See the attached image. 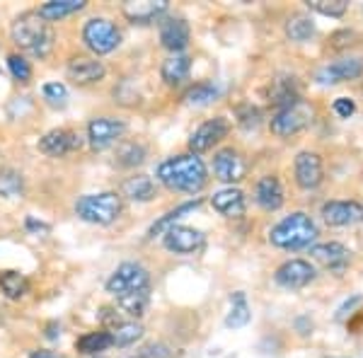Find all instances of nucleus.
I'll return each instance as SVG.
<instances>
[{
	"label": "nucleus",
	"instance_id": "nucleus-31",
	"mask_svg": "<svg viewBox=\"0 0 363 358\" xmlns=\"http://www.w3.org/2000/svg\"><path fill=\"white\" fill-rule=\"evenodd\" d=\"M0 291L10 301H20V298H25L29 293L27 276L20 272H3L0 274Z\"/></svg>",
	"mask_w": 363,
	"mask_h": 358
},
{
	"label": "nucleus",
	"instance_id": "nucleus-13",
	"mask_svg": "<svg viewBox=\"0 0 363 358\" xmlns=\"http://www.w3.org/2000/svg\"><path fill=\"white\" fill-rule=\"evenodd\" d=\"M162 245H165V250L172 252V254H179V257L194 254L203 245V233L189 225H172L162 235Z\"/></svg>",
	"mask_w": 363,
	"mask_h": 358
},
{
	"label": "nucleus",
	"instance_id": "nucleus-1",
	"mask_svg": "<svg viewBox=\"0 0 363 358\" xmlns=\"http://www.w3.org/2000/svg\"><path fill=\"white\" fill-rule=\"evenodd\" d=\"M157 179L165 184L169 191L179 194H199L208 181V169L203 160L194 152H184V155H172L157 165Z\"/></svg>",
	"mask_w": 363,
	"mask_h": 358
},
{
	"label": "nucleus",
	"instance_id": "nucleus-15",
	"mask_svg": "<svg viewBox=\"0 0 363 358\" xmlns=\"http://www.w3.org/2000/svg\"><path fill=\"white\" fill-rule=\"evenodd\" d=\"M80 148H83V138H80V133L70 131V128H54V131L44 133L39 138V150L49 157H63Z\"/></svg>",
	"mask_w": 363,
	"mask_h": 358
},
{
	"label": "nucleus",
	"instance_id": "nucleus-38",
	"mask_svg": "<svg viewBox=\"0 0 363 358\" xmlns=\"http://www.w3.org/2000/svg\"><path fill=\"white\" fill-rule=\"evenodd\" d=\"M8 68L17 83H29V80H32V66H29V61L22 54H10Z\"/></svg>",
	"mask_w": 363,
	"mask_h": 358
},
{
	"label": "nucleus",
	"instance_id": "nucleus-16",
	"mask_svg": "<svg viewBox=\"0 0 363 358\" xmlns=\"http://www.w3.org/2000/svg\"><path fill=\"white\" fill-rule=\"evenodd\" d=\"M247 172V162L240 155V150L235 148H223L213 155V174L216 179H220L223 184H235V181L245 179Z\"/></svg>",
	"mask_w": 363,
	"mask_h": 358
},
{
	"label": "nucleus",
	"instance_id": "nucleus-22",
	"mask_svg": "<svg viewBox=\"0 0 363 358\" xmlns=\"http://www.w3.org/2000/svg\"><path fill=\"white\" fill-rule=\"evenodd\" d=\"M255 201L257 206H262L264 211H279L284 206V186H281L279 177L274 174H264L259 181L255 184Z\"/></svg>",
	"mask_w": 363,
	"mask_h": 358
},
{
	"label": "nucleus",
	"instance_id": "nucleus-7",
	"mask_svg": "<svg viewBox=\"0 0 363 358\" xmlns=\"http://www.w3.org/2000/svg\"><path fill=\"white\" fill-rule=\"evenodd\" d=\"M310 121H313V109H310L308 104L301 99V102L294 104V107L274 111L269 126H272L274 136L291 138V136H298L301 131H306V128L310 126Z\"/></svg>",
	"mask_w": 363,
	"mask_h": 358
},
{
	"label": "nucleus",
	"instance_id": "nucleus-9",
	"mask_svg": "<svg viewBox=\"0 0 363 358\" xmlns=\"http://www.w3.org/2000/svg\"><path fill=\"white\" fill-rule=\"evenodd\" d=\"M126 124L114 116H97L87 124V143L92 150H104L124 136Z\"/></svg>",
	"mask_w": 363,
	"mask_h": 358
},
{
	"label": "nucleus",
	"instance_id": "nucleus-20",
	"mask_svg": "<svg viewBox=\"0 0 363 358\" xmlns=\"http://www.w3.org/2000/svg\"><path fill=\"white\" fill-rule=\"evenodd\" d=\"M310 257L327 267L330 272H342L351 259V252L344 247L342 242H320L310 245Z\"/></svg>",
	"mask_w": 363,
	"mask_h": 358
},
{
	"label": "nucleus",
	"instance_id": "nucleus-12",
	"mask_svg": "<svg viewBox=\"0 0 363 358\" xmlns=\"http://www.w3.org/2000/svg\"><path fill=\"white\" fill-rule=\"evenodd\" d=\"M294 177H296V184L306 191H313L318 189L325 179V167H322V157L318 152L313 150H303L296 155V162H294Z\"/></svg>",
	"mask_w": 363,
	"mask_h": 358
},
{
	"label": "nucleus",
	"instance_id": "nucleus-19",
	"mask_svg": "<svg viewBox=\"0 0 363 358\" xmlns=\"http://www.w3.org/2000/svg\"><path fill=\"white\" fill-rule=\"evenodd\" d=\"M121 13L133 25H148L167 13V0H131V3H124Z\"/></svg>",
	"mask_w": 363,
	"mask_h": 358
},
{
	"label": "nucleus",
	"instance_id": "nucleus-47",
	"mask_svg": "<svg viewBox=\"0 0 363 358\" xmlns=\"http://www.w3.org/2000/svg\"><path fill=\"white\" fill-rule=\"evenodd\" d=\"M131 358H140V356H131Z\"/></svg>",
	"mask_w": 363,
	"mask_h": 358
},
{
	"label": "nucleus",
	"instance_id": "nucleus-8",
	"mask_svg": "<svg viewBox=\"0 0 363 358\" xmlns=\"http://www.w3.org/2000/svg\"><path fill=\"white\" fill-rule=\"evenodd\" d=\"M363 75V58L359 56H347L339 58L335 63H327L315 73V80L320 85H337V83H351L359 80Z\"/></svg>",
	"mask_w": 363,
	"mask_h": 358
},
{
	"label": "nucleus",
	"instance_id": "nucleus-36",
	"mask_svg": "<svg viewBox=\"0 0 363 358\" xmlns=\"http://www.w3.org/2000/svg\"><path fill=\"white\" fill-rule=\"evenodd\" d=\"M145 160V148L136 140H126L116 148V165L119 167H136Z\"/></svg>",
	"mask_w": 363,
	"mask_h": 358
},
{
	"label": "nucleus",
	"instance_id": "nucleus-45",
	"mask_svg": "<svg viewBox=\"0 0 363 358\" xmlns=\"http://www.w3.org/2000/svg\"><path fill=\"white\" fill-rule=\"evenodd\" d=\"M29 358H61L56 354V351H49V349H37L29 354Z\"/></svg>",
	"mask_w": 363,
	"mask_h": 358
},
{
	"label": "nucleus",
	"instance_id": "nucleus-44",
	"mask_svg": "<svg viewBox=\"0 0 363 358\" xmlns=\"http://www.w3.org/2000/svg\"><path fill=\"white\" fill-rule=\"evenodd\" d=\"M363 301V298L361 296H354V298H351V301H347V303H344L342 305V308H339L337 310V320H342V317H347L349 313H351V310H354L356 308V305H359Z\"/></svg>",
	"mask_w": 363,
	"mask_h": 358
},
{
	"label": "nucleus",
	"instance_id": "nucleus-27",
	"mask_svg": "<svg viewBox=\"0 0 363 358\" xmlns=\"http://www.w3.org/2000/svg\"><path fill=\"white\" fill-rule=\"evenodd\" d=\"M201 206V201L199 198H194V201H186V203H179V206H174L172 211H167L162 218H157L153 225H150V230H148V237H155V235H165L169 228L172 225H177V220L179 218H184V216H189V213H194V211Z\"/></svg>",
	"mask_w": 363,
	"mask_h": 358
},
{
	"label": "nucleus",
	"instance_id": "nucleus-10",
	"mask_svg": "<svg viewBox=\"0 0 363 358\" xmlns=\"http://www.w3.org/2000/svg\"><path fill=\"white\" fill-rule=\"evenodd\" d=\"M228 133H230V124H228L225 116H213V119L203 121L189 136V152L201 155V152L211 150L213 145H218Z\"/></svg>",
	"mask_w": 363,
	"mask_h": 358
},
{
	"label": "nucleus",
	"instance_id": "nucleus-42",
	"mask_svg": "<svg viewBox=\"0 0 363 358\" xmlns=\"http://www.w3.org/2000/svg\"><path fill=\"white\" fill-rule=\"evenodd\" d=\"M140 358H172V351L165 344H148L140 349Z\"/></svg>",
	"mask_w": 363,
	"mask_h": 358
},
{
	"label": "nucleus",
	"instance_id": "nucleus-29",
	"mask_svg": "<svg viewBox=\"0 0 363 358\" xmlns=\"http://www.w3.org/2000/svg\"><path fill=\"white\" fill-rule=\"evenodd\" d=\"M252 313H250V303L247 296L242 291L233 293L230 296V313L225 315V327L228 330H240V327L250 325Z\"/></svg>",
	"mask_w": 363,
	"mask_h": 358
},
{
	"label": "nucleus",
	"instance_id": "nucleus-35",
	"mask_svg": "<svg viewBox=\"0 0 363 358\" xmlns=\"http://www.w3.org/2000/svg\"><path fill=\"white\" fill-rule=\"evenodd\" d=\"M22 194H25V177L13 167L0 169V196L20 198Z\"/></svg>",
	"mask_w": 363,
	"mask_h": 358
},
{
	"label": "nucleus",
	"instance_id": "nucleus-34",
	"mask_svg": "<svg viewBox=\"0 0 363 358\" xmlns=\"http://www.w3.org/2000/svg\"><path fill=\"white\" fill-rule=\"evenodd\" d=\"M313 34H315V22L306 15L289 17V22H286V37H289L291 42L303 44V42H308Z\"/></svg>",
	"mask_w": 363,
	"mask_h": 358
},
{
	"label": "nucleus",
	"instance_id": "nucleus-26",
	"mask_svg": "<svg viewBox=\"0 0 363 358\" xmlns=\"http://www.w3.org/2000/svg\"><path fill=\"white\" fill-rule=\"evenodd\" d=\"M85 8V0H49L37 10V15L46 22H58L66 17L80 13Z\"/></svg>",
	"mask_w": 363,
	"mask_h": 358
},
{
	"label": "nucleus",
	"instance_id": "nucleus-32",
	"mask_svg": "<svg viewBox=\"0 0 363 358\" xmlns=\"http://www.w3.org/2000/svg\"><path fill=\"white\" fill-rule=\"evenodd\" d=\"M112 334V342L114 346H119V349H124V346H131L136 344L140 337H143V325L140 322H119V325H114L112 330H107Z\"/></svg>",
	"mask_w": 363,
	"mask_h": 358
},
{
	"label": "nucleus",
	"instance_id": "nucleus-24",
	"mask_svg": "<svg viewBox=\"0 0 363 358\" xmlns=\"http://www.w3.org/2000/svg\"><path fill=\"white\" fill-rule=\"evenodd\" d=\"M191 73V58L186 54H172L162 61L160 66V78L162 83L169 85V87H177L189 78Z\"/></svg>",
	"mask_w": 363,
	"mask_h": 358
},
{
	"label": "nucleus",
	"instance_id": "nucleus-30",
	"mask_svg": "<svg viewBox=\"0 0 363 358\" xmlns=\"http://www.w3.org/2000/svg\"><path fill=\"white\" fill-rule=\"evenodd\" d=\"M119 308L124 310L128 317L138 320L143 317V313L148 310V303H150V289H140V291H131V293H124V296L116 298Z\"/></svg>",
	"mask_w": 363,
	"mask_h": 358
},
{
	"label": "nucleus",
	"instance_id": "nucleus-39",
	"mask_svg": "<svg viewBox=\"0 0 363 358\" xmlns=\"http://www.w3.org/2000/svg\"><path fill=\"white\" fill-rule=\"evenodd\" d=\"M259 109L252 107V104H245V107H238V124L242 128H257L259 126Z\"/></svg>",
	"mask_w": 363,
	"mask_h": 358
},
{
	"label": "nucleus",
	"instance_id": "nucleus-6",
	"mask_svg": "<svg viewBox=\"0 0 363 358\" xmlns=\"http://www.w3.org/2000/svg\"><path fill=\"white\" fill-rule=\"evenodd\" d=\"M104 289H107V293H112L114 298L124 296V293H131V291L150 289V274L143 264L124 262L112 272L107 284H104Z\"/></svg>",
	"mask_w": 363,
	"mask_h": 358
},
{
	"label": "nucleus",
	"instance_id": "nucleus-40",
	"mask_svg": "<svg viewBox=\"0 0 363 358\" xmlns=\"http://www.w3.org/2000/svg\"><path fill=\"white\" fill-rule=\"evenodd\" d=\"M42 92H44V97L49 99L51 104H63V102H66V97H68V90H66V85H63V83H46L42 87Z\"/></svg>",
	"mask_w": 363,
	"mask_h": 358
},
{
	"label": "nucleus",
	"instance_id": "nucleus-43",
	"mask_svg": "<svg viewBox=\"0 0 363 358\" xmlns=\"http://www.w3.org/2000/svg\"><path fill=\"white\" fill-rule=\"evenodd\" d=\"M25 228H27L29 233H34V235H46V233H49V225H46V223L34 220V218H27Z\"/></svg>",
	"mask_w": 363,
	"mask_h": 358
},
{
	"label": "nucleus",
	"instance_id": "nucleus-5",
	"mask_svg": "<svg viewBox=\"0 0 363 358\" xmlns=\"http://www.w3.org/2000/svg\"><path fill=\"white\" fill-rule=\"evenodd\" d=\"M83 42L95 56H104L121 44V32L107 17H92L83 27Z\"/></svg>",
	"mask_w": 363,
	"mask_h": 358
},
{
	"label": "nucleus",
	"instance_id": "nucleus-46",
	"mask_svg": "<svg viewBox=\"0 0 363 358\" xmlns=\"http://www.w3.org/2000/svg\"><path fill=\"white\" fill-rule=\"evenodd\" d=\"M58 334H61V327H58V322H51V325L46 327V339H58Z\"/></svg>",
	"mask_w": 363,
	"mask_h": 358
},
{
	"label": "nucleus",
	"instance_id": "nucleus-23",
	"mask_svg": "<svg viewBox=\"0 0 363 358\" xmlns=\"http://www.w3.org/2000/svg\"><path fill=\"white\" fill-rule=\"evenodd\" d=\"M269 102L279 109L294 107L301 102V90H298V80L296 78H277L269 85Z\"/></svg>",
	"mask_w": 363,
	"mask_h": 358
},
{
	"label": "nucleus",
	"instance_id": "nucleus-14",
	"mask_svg": "<svg viewBox=\"0 0 363 358\" xmlns=\"http://www.w3.org/2000/svg\"><path fill=\"white\" fill-rule=\"evenodd\" d=\"M66 75L73 85L85 87V85H95L99 80H104L107 68H104L102 61H97V56H75L68 61Z\"/></svg>",
	"mask_w": 363,
	"mask_h": 358
},
{
	"label": "nucleus",
	"instance_id": "nucleus-4",
	"mask_svg": "<svg viewBox=\"0 0 363 358\" xmlns=\"http://www.w3.org/2000/svg\"><path fill=\"white\" fill-rule=\"evenodd\" d=\"M124 211V201L116 191L87 194L75 201V216L90 225H112Z\"/></svg>",
	"mask_w": 363,
	"mask_h": 358
},
{
	"label": "nucleus",
	"instance_id": "nucleus-11",
	"mask_svg": "<svg viewBox=\"0 0 363 358\" xmlns=\"http://www.w3.org/2000/svg\"><path fill=\"white\" fill-rule=\"evenodd\" d=\"M315 267L306 259H289L284 262L274 274V281L286 291H301L306 289L308 284L315 281Z\"/></svg>",
	"mask_w": 363,
	"mask_h": 358
},
{
	"label": "nucleus",
	"instance_id": "nucleus-2",
	"mask_svg": "<svg viewBox=\"0 0 363 358\" xmlns=\"http://www.w3.org/2000/svg\"><path fill=\"white\" fill-rule=\"evenodd\" d=\"M10 37H13L15 46L25 54L34 58H46L54 49V29L46 20L37 15V10H29L15 17L13 27H10Z\"/></svg>",
	"mask_w": 363,
	"mask_h": 358
},
{
	"label": "nucleus",
	"instance_id": "nucleus-17",
	"mask_svg": "<svg viewBox=\"0 0 363 358\" xmlns=\"http://www.w3.org/2000/svg\"><path fill=\"white\" fill-rule=\"evenodd\" d=\"M322 220L332 228H344V225H354V223L363 220V206L359 201H327L322 203Z\"/></svg>",
	"mask_w": 363,
	"mask_h": 358
},
{
	"label": "nucleus",
	"instance_id": "nucleus-3",
	"mask_svg": "<svg viewBox=\"0 0 363 358\" xmlns=\"http://www.w3.org/2000/svg\"><path fill=\"white\" fill-rule=\"evenodd\" d=\"M320 235L315 220L310 218L303 211H296V213L286 216L284 220H279L277 225L269 230V242L279 250H306L315 242V237Z\"/></svg>",
	"mask_w": 363,
	"mask_h": 358
},
{
	"label": "nucleus",
	"instance_id": "nucleus-21",
	"mask_svg": "<svg viewBox=\"0 0 363 358\" xmlns=\"http://www.w3.org/2000/svg\"><path fill=\"white\" fill-rule=\"evenodd\" d=\"M211 206L225 218H240L247 208V201H245V194L238 186H225V189L216 191L211 196Z\"/></svg>",
	"mask_w": 363,
	"mask_h": 358
},
{
	"label": "nucleus",
	"instance_id": "nucleus-33",
	"mask_svg": "<svg viewBox=\"0 0 363 358\" xmlns=\"http://www.w3.org/2000/svg\"><path fill=\"white\" fill-rule=\"evenodd\" d=\"M218 95H220L218 87H216L213 83H208V80H203V83L191 85L189 90L184 92V102L191 104V107H203V104L216 102Z\"/></svg>",
	"mask_w": 363,
	"mask_h": 358
},
{
	"label": "nucleus",
	"instance_id": "nucleus-37",
	"mask_svg": "<svg viewBox=\"0 0 363 358\" xmlns=\"http://www.w3.org/2000/svg\"><path fill=\"white\" fill-rule=\"evenodd\" d=\"M308 8L325 17H344L349 10V3L347 0H310Z\"/></svg>",
	"mask_w": 363,
	"mask_h": 358
},
{
	"label": "nucleus",
	"instance_id": "nucleus-18",
	"mask_svg": "<svg viewBox=\"0 0 363 358\" xmlns=\"http://www.w3.org/2000/svg\"><path fill=\"white\" fill-rule=\"evenodd\" d=\"M191 29L186 25V20L182 17H165L160 20V44L172 54H184V49L189 46Z\"/></svg>",
	"mask_w": 363,
	"mask_h": 358
},
{
	"label": "nucleus",
	"instance_id": "nucleus-41",
	"mask_svg": "<svg viewBox=\"0 0 363 358\" xmlns=\"http://www.w3.org/2000/svg\"><path fill=\"white\" fill-rule=\"evenodd\" d=\"M332 109H335L337 116H342V119H349V116H354L356 111V104L351 97H337L335 104H332Z\"/></svg>",
	"mask_w": 363,
	"mask_h": 358
},
{
	"label": "nucleus",
	"instance_id": "nucleus-28",
	"mask_svg": "<svg viewBox=\"0 0 363 358\" xmlns=\"http://www.w3.org/2000/svg\"><path fill=\"white\" fill-rule=\"evenodd\" d=\"M114 342H112V334L107 330H97V332H87L83 337L75 342V349L78 354H85V356H99L104 354L107 349H112Z\"/></svg>",
	"mask_w": 363,
	"mask_h": 358
},
{
	"label": "nucleus",
	"instance_id": "nucleus-25",
	"mask_svg": "<svg viewBox=\"0 0 363 358\" xmlns=\"http://www.w3.org/2000/svg\"><path fill=\"white\" fill-rule=\"evenodd\" d=\"M121 196L138 203H148L155 196V181L148 174H133V177L124 179V184H121Z\"/></svg>",
	"mask_w": 363,
	"mask_h": 358
}]
</instances>
